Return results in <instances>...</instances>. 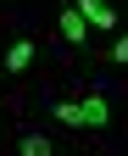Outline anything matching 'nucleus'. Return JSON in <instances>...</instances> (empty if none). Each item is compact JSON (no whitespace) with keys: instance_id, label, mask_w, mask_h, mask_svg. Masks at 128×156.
<instances>
[{"instance_id":"1","label":"nucleus","mask_w":128,"mask_h":156,"mask_svg":"<svg viewBox=\"0 0 128 156\" xmlns=\"http://www.w3.org/2000/svg\"><path fill=\"white\" fill-rule=\"evenodd\" d=\"M72 11H78L89 28H117V6H112V0H78Z\"/></svg>"},{"instance_id":"2","label":"nucleus","mask_w":128,"mask_h":156,"mask_svg":"<svg viewBox=\"0 0 128 156\" xmlns=\"http://www.w3.org/2000/svg\"><path fill=\"white\" fill-rule=\"evenodd\" d=\"M78 117H84V128H106L112 123V101L106 95H89V101H78Z\"/></svg>"},{"instance_id":"3","label":"nucleus","mask_w":128,"mask_h":156,"mask_svg":"<svg viewBox=\"0 0 128 156\" xmlns=\"http://www.w3.org/2000/svg\"><path fill=\"white\" fill-rule=\"evenodd\" d=\"M56 28H61V39H67V45H84V39H89V23H84V17L72 11V6L56 17Z\"/></svg>"},{"instance_id":"4","label":"nucleus","mask_w":128,"mask_h":156,"mask_svg":"<svg viewBox=\"0 0 128 156\" xmlns=\"http://www.w3.org/2000/svg\"><path fill=\"white\" fill-rule=\"evenodd\" d=\"M33 62V39H11V50H6V73H28Z\"/></svg>"},{"instance_id":"5","label":"nucleus","mask_w":128,"mask_h":156,"mask_svg":"<svg viewBox=\"0 0 128 156\" xmlns=\"http://www.w3.org/2000/svg\"><path fill=\"white\" fill-rule=\"evenodd\" d=\"M56 123H67V128H84V117H78V101H61V106H56Z\"/></svg>"},{"instance_id":"6","label":"nucleus","mask_w":128,"mask_h":156,"mask_svg":"<svg viewBox=\"0 0 128 156\" xmlns=\"http://www.w3.org/2000/svg\"><path fill=\"white\" fill-rule=\"evenodd\" d=\"M22 156H50V140H45V134H28V140H22Z\"/></svg>"},{"instance_id":"7","label":"nucleus","mask_w":128,"mask_h":156,"mask_svg":"<svg viewBox=\"0 0 128 156\" xmlns=\"http://www.w3.org/2000/svg\"><path fill=\"white\" fill-rule=\"evenodd\" d=\"M112 62H123V67H128V34H117V39H112Z\"/></svg>"}]
</instances>
